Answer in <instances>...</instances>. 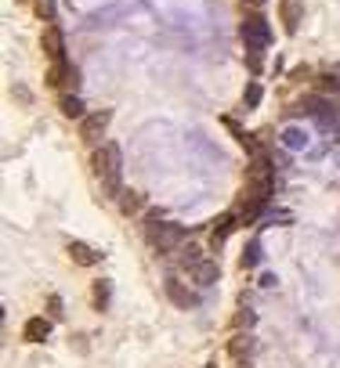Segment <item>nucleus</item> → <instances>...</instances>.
<instances>
[{
	"instance_id": "1",
	"label": "nucleus",
	"mask_w": 340,
	"mask_h": 368,
	"mask_svg": "<svg viewBox=\"0 0 340 368\" xmlns=\"http://www.w3.org/2000/svg\"><path fill=\"white\" fill-rule=\"evenodd\" d=\"M95 177L102 184V195L105 199H119L123 195V152L119 145L105 141L102 148H95Z\"/></svg>"
},
{
	"instance_id": "2",
	"label": "nucleus",
	"mask_w": 340,
	"mask_h": 368,
	"mask_svg": "<svg viewBox=\"0 0 340 368\" xmlns=\"http://www.w3.org/2000/svg\"><path fill=\"white\" fill-rule=\"evenodd\" d=\"M145 235L156 253H174L184 245V228L177 221H163V213H156V209L145 217Z\"/></svg>"
},
{
	"instance_id": "3",
	"label": "nucleus",
	"mask_w": 340,
	"mask_h": 368,
	"mask_svg": "<svg viewBox=\"0 0 340 368\" xmlns=\"http://www.w3.org/2000/svg\"><path fill=\"white\" fill-rule=\"evenodd\" d=\"M268 195H271V188H261V184H250L246 180L242 184V192H239V202H235V221L239 224H257L261 221V213H264V206H268Z\"/></svg>"
},
{
	"instance_id": "4",
	"label": "nucleus",
	"mask_w": 340,
	"mask_h": 368,
	"mask_svg": "<svg viewBox=\"0 0 340 368\" xmlns=\"http://www.w3.org/2000/svg\"><path fill=\"white\" fill-rule=\"evenodd\" d=\"M239 37H242V44H246V54H264V51L271 47V25H268V18H264L261 11H254V15L242 18Z\"/></svg>"
},
{
	"instance_id": "5",
	"label": "nucleus",
	"mask_w": 340,
	"mask_h": 368,
	"mask_svg": "<svg viewBox=\"0 0 340 368\" xmlns=\"http://www.w3.org/2000/svg\"><path fill=\"white\" fill-rule=\"evenodd\" d=\"M109 119H112V109H95V112H87V116L80 119V141L98 145L102 134H105V127H109Z\"/></svg>"
},
{
	"instance_id": "6",
	"label": "nucleus",
	"mask_w": 340,
	"mask_h": 368,
	"mask_svg": "<svg viewBox=\"0 0 340 368\" xmlns=\"http://www.w3.org/2000/svg\"><path fill=\"white\" fill-rule=\"evenodd\" d=\"M47 83H51V87H61L66 94H76L80 69L73 66V61H58V66H51V73H47Z\"/></svg>"
},
{
	"instance_id": "7",
	"label": "nucleus",
	"mask_w": 340,
	"mask_h": 368,
	"mask_svg": "<svg viewBox=\"0 0 340 368\" xmlns=\"http://www.w3.org/2000/svg\"><path fill=\"white\" fill-rule=\"evenodd\" d=\"M40 47H44V54L54 61H66V33L58 29V22L54 25H44V33H40Z\"/></svg>"
},
{
	"instance_id": "8",
	"label": "nucleus",
	"mask_w": 340,
	"mask_h": 368,
	"mask_svg": "<svg viewBox=\"0 0 340 368\" xmlns=\"http://www.w3.org/2000/svg\"><path fill=\"white\" fill-rule=\"evenodd\" d=\"M163 289H167L170 303H174V307H181V311H192V307L199 303V300H196V293H192L189 286H184L181 278H174V274H170V278L163 282Z\"/></svg>"
},
{
	"instance_id": "9",
	"label": "nucleus",
	"mask_w": 340,
	"mask_h": 368,
	"mask_svg": "<svg viewBox=\"0 0 340 368\" xmlns=\"http://www.w3.org/2000/svg\"><path fill=\"white\" fill-rule=\"evenodd\" d=\"M189 278H192L196 286H213V282L221 278V264H218V260H210V257H203V260L189 271Z\"/></svg>"
},
{
	"instance_id": "10",
	"label": "nucleus",
	"mask_w": 340,
	"mask_h": 368,
	"mask_svg": "<svg viewBox=\"0 0 340 368\" xmlns=\"http://www.w3.org/2000/svg\"><path fill=\"white\" fill-rule=\"evenodd\" d=\"M279 18L286 33H297L300 18H304V0H279Z\"/></svg>"
},
{
	"instance_id": "11",
	"label": "nucleus",
	"mask_w": 340,
	"mask_h": 368,
	"mask_svg": "<svg viewBox=\"0 0 340 368\" xmlns=\"http://www.w3.org/2000/svg\"><path fill=\"white\" fill-rule=\"evenodd\" d=\"M235 228H239L235 213H221L218 224H213V231H210V250H218V253H221V245L228 242V235H232Z\"/></svg>"
},
{
	"instance_id": "12",
	"label": "nucleus",
	"mask_w": 340,
	"mask_h": 368,
	"mask_svg": "<svg viewBox=\"0 0 340 368\" xmlns=\"http://www.w3.org/2000/svg\"><path fill=\"white\" fill-rule=\"evenodd\" d=\"M69 260L76 267H95L102 260V250H90L87 242H69Z\"/></svg>"
},
{
	"instance_id": "13",
	"label": "nucleus",
	"mask_w": 340,
	"mask_h": 368,
	"mask_svg": "<svg viewBox=\"0 0 340 368\" xmlns=\"http://www.w3.org/2000/svg\"><path fill=\"white\" fill-rule=\"evenodd\" d=\"M22 336H25L29 343H44L47 336H51V318H44V314L29 318V321H25V329H22Z\"/></svg>"
},
{
	"instance_id": "14",
	"label": "nucleus",
	"mask_w": 340,
	"mask_h": 368,
	"mask_svg": "<svg viewBox=\"0 0 340 368\" xmlns=\"http://www.w3.org/2000/svg\"><path fill=\"white\" fill-rule=\"evenodd\" d=\"M228 354H232V357H239V361H246V357L254 354V336H250V332H239V336H232Z\"/></svg>"
},
{
	"instance_id": "15",
	"label": "nucleus",
	"mask_w": 340,
	"mask_h": 368,
	"mask_svg": "<svg viewBox=\"0 0 340 368\" xmlns=\"http://www.w3.org/2000/svg\"><path fill=\"white\" fill-rule=\"evenodd\" d=\"M264 260V250H261V242L254 238V242H246V250H242V257H239V267L242 271H250V267H257Z\"/></svg>"
},
{
	"instance_id": "16",
	"label": "nucleus",
	"mask_w": 340,
	"mask_h": 368,
	"mask_svg": "<svg viewBox=\"0 0 340 368\" xmlns=\"http://www.w3.org/2000/svg\"><path fill=\"white\" fill-rule=\"evenodd\" d=\"M283 145H286L290 152L307 148V130H304V127H286V130H283Z\"/></svg>"
},
{
	"instance_id": "17",
	"label": "nucleus",
	"mask_w": 340,
	"mask_h": 368,
	"mask_svg": "<svg viewBox=\"0 0 340 368\" xmlns=\"http://www.w3.org/2000/svg\"><path fill=\"white\" fill-rule=\"evenodd\" d=\"M61 116H69V119H83L87 116V109H83V102L76 98V94H61Z\"/></svg>"
},
{
	"instance_id": "18",
	"label": "nucleus",
	"mask_w": 340,
	"mask_h": 368,
	"mask_svg": "<svg viewBox=\"0 0 340 368\" xmlns=\"http://www.w3.org/2000/svg\"><path fill=\"white\" fill-rule=\"evenodd\" d=\"M116 15H123V4H112V8H105V11H95V15L87 18V25H90V29H95V25H112Z\"/></svg>"
},
{
	"instance_id": "19",
	"label": "nucleus",
	"mask_w": 340,
	"mask_h": 368,
	"mask_svg": "<svg viewBox=\"0 0 340 368\" xmlns=\"http://www.w3.org/2000/svg\"><path fill=\"white\" fill-rule=\"evenodd\" d=\"M261 98H264V87L257 80H250V83H246V90H242V109H257Z\"/></svg>"
},
{
	"instance_id": "20",
	"label": "nucleus",
	"mask_w": 340,
	"mask_h": 368,
	"mask_svg": "<svg viewBox=\"0 0 340 368\" xmlns=\"http://www.w3.org/2000/svg\"><path fill=\"white\" fill-rule=\"evenodd\" d=\"M33 11H37V18H40L44 25H54V18H58L54 0H33Z\"/></svg>"
},
{
	"instance_id": "21",
	"label": "nucleus",
	"mask_w": 340,
	"mask_h": 368,
	"mask_svg": "<svg viewBox=\"0 0 340 368\" xmlns=\"http://www.w3.org/2000/svg\"><path fill=\"white\" fill-rule=\"evenodd\" d=\"M199 260H203L199 245H192V242H189V245H181V253H177V264H181V267H189V271H192Z\"/></svg>"
},
{
	"instance_id": "22",
	"label": "nucleus",
	"mask_w": 340,
	"mask_h": 368,
	"mask_svg": "<svg viewBox=\"0 0 340 368\" xmlns=\"http://www.w3.org/2000/svg\"><path fill=\"white\" fill-rule=\"evenodd\" d=\"M141 206H145V195H141V192H127V195H119V209L127 213V217H131V213H138Z\"/></svg>"
},
{
	"instance_id": "23",
	"label": "nucleus",
	"mask_w": 340,
	"mask_h": 368,
	"mask_svg": "<svg viewBox=\"0 0 340 368\" xmlns=\"http://www.w3.org/2000/svg\"><path fill=\"white\" fill-rule=\"evenodd\" d=\"M254 321H257L254 307H250V303H242L239 311H235V329H246V332H250V325H254Z\"/></svg>"
},
{
	"instance_id": "24",
	"label": "nucleus",
	"mask_w": 340,
	"mask_h": 368,
	"mask_svg": "<svg viewBox=\"0 0 340 368\" xmlns=\"http://www.w3.org/2000/svg\"><path fill=\"white\" fill-rule=\"evenodd\" d=\"M95 307H98V311H105V307H109V282H95Z\"/></svg>"
},
{
	"instance_id": "25",
	"label": "nucleus",
	"mask_w": 340,
	"mask_h": 368,
	"mask_svg": "<svg viewBox=\"0 0 340 368\" xmlns=\"http://www.w3.org/2000/svg\"><path fill=\"white\" fill-rule=\"evenodd\" d=\"M47 314H51V318H61V314H66V307H61V296H54V293L47 296Z\"/></svg>"
},
{
	"instance_id": "26",
	"label": "nucleus",
	"mask_w": 340,
	"mask_h": 368,
	"mask_svg": "<svg viewBox=\"0 0 340 368\" xmlns=\"http://www.w3.org/2000/svg\"><path fill=\"white\" fill-rule=\"evenodd\" d=\"M246 69H250V76H261V69H264L261 54H246Z\"/></svg>"
},
{
	"instance_id": "27",
	"label": "nucleus",
	"mask_w": 340,
	"mask_h": 368,
	"mask_svg": "<svg viewBox=\"0 0 340 368\" xmlns=\"http://www.w3.org/2000/svg\"><path fill=\"white\" fill-rule=\"evenodd\" d=\"M239 4H242L246 11H250V15H254V11H261V8L268 4V0H239Z\"/></svg>"
},
{
	"instance_id": "28",
	"label": "nucleus",
	"mask_w": 340,
	"mask_h": 368,
	"mask_svg": "<svg viewBox=\"0 0 340 368\" xmlns=\"http://www.w3.org/2000/svg\"><path fill=\"white\" fill-rule=\"evenodd\" d=\"M206 368H218V361H210V364H206Z\"/></svg>"
},
{
	"instance_id": "29",
	"label": "nucleus",
	"mask_w": 340,
	"mask_h": 368,
	"mask_svg": "<svg viewBox=\"0 0 340 368\" xmlns=\"http://www.w3.org/2000/svg\"><path fill=\"white\" fill-rule=\"evenodd\" d=\"M239 368H250V364H239Z\"/></svg>"
}]
</instances>
